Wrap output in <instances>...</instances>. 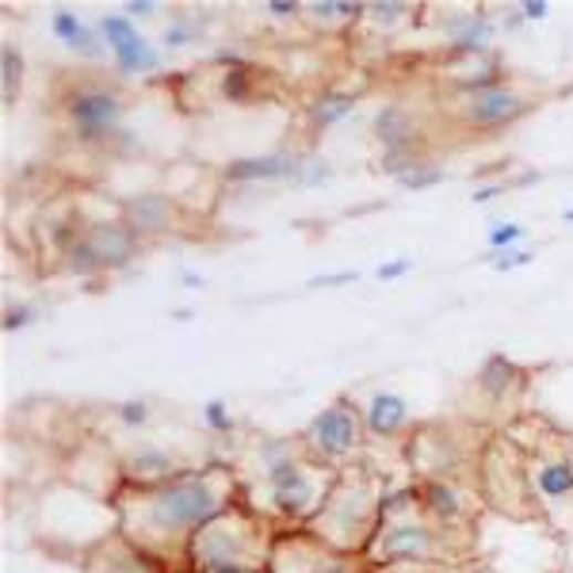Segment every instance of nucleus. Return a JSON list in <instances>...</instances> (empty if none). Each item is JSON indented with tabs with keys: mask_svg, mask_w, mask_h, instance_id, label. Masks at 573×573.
<instances>
[{
	"mask_svg": "<svg viewBox=\"0 0 573 573\" xmlns=\"http://www.w3.org/2000/svg\"><path fill=\"white\" fill-rule=\"evenodd\" d=\"M88 241H92V249H96V257H100V264H123V260H131V252H134V238H131V230H123V226H92V233H88Z\"/></svg>",
	"mask_w": 573,
	"mask_h": 573,
	"instance_id": "10",
	"label": "nucleus"
},
{
	"mask_svg": "<svg viewBox=\"0 0 573 573\" xmlns=\"http://www.w3.org/2000/svg\"><path fill=\"white\" fill-rule=\"evenodd\" d=\"M310 444L325 455V459H341L360 444V417L348 402H333L322 409L310 425Z\"/></svg>",
	"mask_w": 573,
	"mask_h": 573,
	"instance_id": "4",
	"label": "nucleus"
},
{
	"mask_svg": "<svg viewBox=\"0 0 573 573\" xmlns=\"http://www.w3.org/2000/svg\"><path fill=\"white\" fill-rule=\"evenodd\" d=\"M119 115H123V100L112 88H81L70 100V119L77 126L81 138L88 142L107 138L119 126Z\"/></svg>",
	"mask_w": 573,
	"mask_h": 573,
	"instance_id": "3",
	"label": "nucleus"
},
{
	"mask_svg": "<svg viewBox=\"0 0 573 573\" xmlns=\"http://www.w3.org/2000/svg\"><path fill=\"white\" fill-rule=\"evenodd\" d=\"M317 15H360V4H348V0H325V4H314Z\"/></svg>",
	"mask_w": 573,
	"mask_h": 573,
	"instance_id": "26",
	"label": "nucleus"
},
{
	"mask_svg": "<svg viewBox=\"0 0 573 573\" xmlns=\"http://www.w3.org/2000/svg\"><path fill=\"white\" fill-rule=\"evenodd\" d=\"M104 39L112 42L115 58H119L123 70H154L157 65V54L149 50V42L131 28L126 15H104Z\"/></svg>",
	"mask_w": 573,
	"mask_h": 573,
	"instance_id": "6",
	"label": "nucleus"
},
{
	"mask_svg": "<svg viewBox=\"0 0 573 573\" xmlns=\"http://www.w3.org/2000/svg\"><path fill=\"white\" fill-rule=\"evenodd\" d=\"M375 134L386 142V149H398V146H409L413 138V119L402 107H386V112H378L375 119Z\"/></svg>",
	"mask_w": 573,
	"mask_h": 573,
	"instance_id": "13",
	"label": "nucleus"
},
{
	"mask_svg": "<svg viewBox=\"0 0 573 573\" xmlns=\"http://www.w3.org/2000/svg\"><path fill=\"white\" fill-rule=\"evenodd\" d=\"M486 260H490L493 268H501V272H504V268L528 264V260H532V252H509V249H490V257H486Z\"/></svg>",
	"mask_w": 573,
	"mask_h": 573,
	"instance_id": "23",
	"label": "nucleus"
},
{
	"mask_svg": "<svg viewBox=\"0 0 573 573\" xmlns=\"http://www.w3.org/2000/svg\"><path fill=\"white\" fill-rule=\"evenodd\" d=\"M504 188H486V191H475V204H486V199H493V196H501Z\"/></svg>",
	"mask_w": 573,
	"mask_h": 573,
	"instance_id": "35",
	"label": "nucleus"
},
{
	"mask_svg": "<svg viewBox=\"0 0 573 573\" xmlns=\"http://www.w3.org/2000/svg\"><path fill=\"white\" fill-rule=\"evenodd\" d=\"M268 8H272L275 15H291V12H294V4H291V0H272V4H268Z\"/></svg>",
	"mask_w": 573,
	"mask_h": 573,
	"instance_id": "34",
	"label": "nucleus"
},
{
	"mask_svg": "<svg viewBox=\"0 0 573 573\" xmlns=\"http://www.w3.org/2000/svg\"><path fill=\"white\" fill-rule=\"evenodd\" d=\"M440 176H444V173H440L436 165H425V162H420V165H413L406 176H402V184H406V188H433V184L440 180Z\"/></svg>",
	"mask_w": 573,
	"mask_h": 573,
	"instance_id": "21",
	"label": "nucleus"
},
{
	"mask_svg": "<svg viewBox=\"0 0 573 573\" xmlns=\"http://www.w3.org/2000/svg\"><path fill=\"white\" fill-rule=\"evenodd\" d=\"M222 92H226L230 100H246V96H249V73H246V65H233V70L226 73Z\"/></svg>",
	"mask_w": 573,
	"mask_h": 573,
	"instance_id": "22",
	"label": "nucleus"
},
{
	"mask_svg": "<svg viewBox=\"0 0 573 573\" xmlns=\"http://www.w3.org/2000/svg\"><path fill=\"white\" fill-rule=\"evenodd\" d=\"M425 501H428V509L436 512V520H440V524H451V520L462 517V501H459V493H455L451 486H440V482L428 486Z\"/></svg>",
	"mask_w": 573,
	"mask_h": 573,
	"instance_id": "16",
	"label": "nucleus"
},
{
	"mask_svg": "<svg viewBox=\"0 0 573 573\" xmlns=\"http://www.w3.org/2000/svg\"><path fill=\"white\" fill-rule=\"evenodd\" d=\"M402 12H406V4H375V8H371V15H378V20H394V15H402Z\"/></svg>",
	"mask_w": 573,
	"mask_h": 573,
	"instance_id": "30",
	"label": "nucleus"
},
{
	"mask_svg": "<svg viewBox=\"0 0 573 573\" xmlns=\"http://www.w3.org/2000/svg\"><path fill=\"white\" fill-rule=\"evenodd\" d=\"M524 15H528V20H543V15H546V4H543V0H528V4H524Z\"/></svg>",
	"mask_w": 573,
	"mask_h": 573,
	"instance_id": "32",
	"label": "nucleus"
},
{
	"mask_svg": "<svg viewBox=\"0 0 573 573\" xmlns=\"http://www.w3.org/2000/svg\"><path fill=\"white\" fill-rule=\"evenodd\" d=\"M20 77H23L20 50L4 46V104H12V100L20 96Z\"/></svg>",
	"mask_w": 573,
	"mask_h": 573,
	"instance_id": "19",
	"label": "nucleus"
},
{
	"mask_svg": "<svg viewBox=\"0 0 573 573\" xmlns=\"http://www.w3.org/2000/svg\"><path fill=\"white\" fill-rule=\"evenodd\" d=\"M268 486H272V501L283 517H306L310 509L317 504V482L306 475V467L294 459H268Z\"/></svg>",
	"mask_w": 573,
	"mask_h": 573,
	"instance_id": "2",
	"label": "nucleus"
},
{
	"mask_svg": "<svg viewBox=\"0 0 573 573\" xmlns=\"http://www.w3.org/2000/svg\"><path fill=\"white\" fill-rule=\"evenodd\" d=\"M348 280H356V275H348V272H344V275H317L314 286H341V283H348Z\"/></svg>",
	"mask_w": 573,
	"mask_h": 573,
	"instance_id": "31",
	"label": "nucleus"
},
{
	"mask_svg": "<svg viewBox=\"0 0 573 573\" xmlns=\"http://www.w3.org/2000/svg\"><path fill=\"white\" fill-rule=\"evenodd\" d=\"M512 378H517V375H512V364H504V360H490L486 371H482V386L493 394V398H497V394H504V386H509Z\"/></svg>",
	"mask_w": 573,
	"mask_h": 573,
	"instance_id": "20",
	"label": "nucleus"
},
{
	"mask_svg": "<svg viewBox=\"0 0 573 573\" xmlns=\"http://www.w3.org/2000/svg\"><path fill=\"white\" fill-rule=\"evenodd\" d=\"M31 322V314H28V306H8V314H4V329L12 333V329H20V325H28Z\"/></svg>",
	"mask_w": 573,
	"mask_h": 573,
	"instance_id": "28",
	"label": "nucleus"
},
{
	"mask_svg": "<svg viewBox=\"0 0 573 573\" xmlns=\"http://www.w3.org/2000/svg\"><path fill=\"white\" fill-rule=\"evenodd\" d=\"M168 215H173V207H168L165 196H138V199H131V207H126V222H131V230H138V233L162 230V226H168Z\"/></svg>",
	"mask_w": 573,
	"mask_h": 573,
	"instance_id": "11",
	"label": "nucleus"
},
{
	"mask_svg": "<svg viewBox=\"0 0 573 573\" xmlns=\"http://www.w3.org/2000/svg\"><path fill=\"white\" fill-rule=\"evenodd\" d=\"M149 12H154L149 0H134V4H126V15H149Z\"/></svg>",
	"mask_w": 573,
	"mask_h": 573,
	"instance_id": "33",
	"label": "nucleus"
},
{
	"mask_svg": "<svg viewBox=\"0 0 573 573\" xmlns=\"http://www.w3.org/2000/svg\"><path fill=\"white\" fill-rule=\"evenodd\" d=\"M291 554H294L299 562H306V573H356L344 559L317 551V546H291Z\"/></svg>",
	"mask_w": 573,
	"mask_h": 573,
	"instance_id": "17",
	"label": "nucleus"
},
{
	"mask_svg": "<svg viewBox=\"0 0 573 573\" xmlns=\"http://www.w3.org/2000/svg\"><path fill=\"white\" fill-rule=\"evenodd\" d=\"M146 402H126V406L119 409V417L126 420V425H142V420H146Z\"/></svg>",
	"mask_w": 573,
	"mask_h": 573,
	"instance_id": "27",
	"label": "nucleus"
},
{
	"mask_svg": "<svg viewBox=\"0 0 573 573\" xmlns=\"http://www.w3.org/2000/svg\"><path fill=\"white\" fill-rule=\"evenodd\" d=\"M406 268H409V260L402 257V260H390V264H383V268H378V275H383V280H398V275L406 272Z\"/></svg>",
	"mask_w": 573,
	"mask_h": 573,
	"instance_id": "29",
	"label": "nucleus"
},
{
	"mask_svg": "<svg viewBox=\"0 0 573 573\" xmlns=\"http://www.w3.org/2000/svg\"><path fill=\"white\" fill-rule=\"evenodd\" d=\"M535 486L539 493L546 497V501H566L573 493V462L570 459H551L539 467L535 475Z\"/></svg>",
	"mask_w": 573,
	"mask_h": 573,
	"instance_id": "12",
	"label": "nucleus"
},
{
	"mask_svg": "<svg viewBox=\"0 0 573 573\" xmlns=\"http://www.w3.org/2000/svg\"><path fill=\"white\" fill-rule=\"evenodd\" d=\"M204 420L215 433H226L230 428V413H226V402H207V409H204Z\"/></svg>",
	"mask_w": 573,
	"mask_h": 573,
	"instance_id": "25",
	"label": "nucleus"
},
{
	"mask_svg": "<svg viewBox=\"0 0 573 573\" xmlns=\"http://www.w3.org/2000/svg\"><path fill=\"white\" fill-rule=\"evenodd\" d=\"M520 238H524V230H520V226H512V222H501V226H493V230H490L493 249H509L512 241H520Z\"/></svg>",
	"mask_w": 573,
	"mask_h": 573,
	"instance_id": "24",
	"label": "nucleus"
},
{
	"mask_svg": "<svg viewBox=\"0 0 573 573\" xmlns=\"http://www.w3.org/2000/svg\"><path fill=\"white\" fill-rule=\"evenodd\" d=\"M299 173V157H286V154H275V157H241L226 168L230 180H280V176H291Z\"/></svg>",
	"mask_w": 573,
	"mask_h": 573,
	"instance_id": "8",
	"label": "nucleus"
},
{
	"mask_svg": "<svg viewBox=\"0 0 573 573\" xmlns=\"http://www.w3.org/2000/svg\"><path fill=\"white\" fill-rule=\"evenodd\" d=\"M524 112H528L524 96H517L512 88H482L467 104V119L478 126H509Z\"/></svg>",
	"mask_w": 573,
	"mask_h": 573,
	"instance_id": "7",
	"label": "nucleus"
},
{
	"mask_svg": "<svg viewBox=\"0 0 573 573\" xmlns=\"http://www.w3.org/2000/svg\"><path fill=\"white\" fill-rule=\"evenodd\" d=\"M176 470L173 455L162 448H138L131 455V475L134 478H168Z\"/></svg>",
	"mask_w": 573,
	"mask_h": 573,
	"instance_id": "14",
	"label": "nucleus"
},
{
	"mask_svg": "<svg viewBox=\"0 0 573 573\" xmlns=\"http://www.w3.org/2000/svg\"><path fill=\"white\" fill-rule=\"evenodd\" d=\"M210 573H252V570H246V566H215Z\"/></svg>",
	"mask_w": 573,
	"mask_h": 573,
	"instance_id": "36",
	"label": "nucleus"
},
{
	"mask_svg": "<svg viewBox=\"0 0 573 573\" xmlns=\"http://www.w3.org/2000/svg\"><path fill=\"white\" fill-rule=\"evenodd\" d=\"M436 532L420 520H394L375 543V559H428L436 551Z\"/></svg>",
	"mask_w": 573,
	"mask_h": 573,
	"instance_id": "5",
	"label": "nucleus"
},
{
	"mask_svg": "<svg viewBox=\"0 0 573 573\" xmlns=\"http://www.w3.org/2000/svg\"><path fill=\"white\" fill-rule=\"evenodd\" d=\"M222 490L210 478H173L168 486L146 493L142 501V528L154 535H184L191 528H207L222 512Z\"/></svg>",
	"mask_w": 573,
	"mask_h": 573,
	"instance_id": "1",
	"label": "nucleus"
},
{
	"mask_svg": "<svg viewBox=\"0 0 573 573\" xmlns=\"http://www.w3.org/2000/svg\"><path fill=\"white\" fill-rule=\"evenodd\" d=\"M352 112V96H344V92H333V96H322L314 104V119L317 126H329L336 119H344V115Z\"/></svg>",
	"mask_w": 573,
	"mask_h": 573,
	"instance_id": "18",
	"label": "nucleus"
},
{
	"mask_svg": "<svg viewBox=\"0 0 573 573\" xmlns=\"http://www.w3.org/2000/svg\"><path fill=\"white\" fill-rule=\"evenodd\" d=\"M409 420V406L398 394H375L367 406V428L375 436H394Z\"/></svg>",
	"mask_w": 573,
	"mask_h": 573,
	"instance_id": "9",
	"label": "nucleus"
},
{
	"mask_svg": "<svg viewBox=\"0 0 573 573\" xmlns=\"http://www.w3.org/2000/svg\"><path fill=\"white\" fill-rule=\"evenodd\" d=\"M566 222H573V210H566Z\"/></svg>",
	"mask_w": 573,
	"mask_h": 573,
	"instance_id": "37",
	"label": "nucleus"
},
{
	"mask_svg": "<svg viewBox=\"0 0 573 573\" xmlns=\"http://www.w3.org/2000/svg\"><path fill=\"white\" fill-rule=\"evenodd\" d=\"M54 35L65 42V46H73V50H81V54H92L96 50V39L88 35V28L77 20L73 12H54Z\"/></svg>",
	"mask_w": 573,
	"mask_h": 573,
	"instance_id": "15",
	"label": "nucleus"
}]
</instances>
